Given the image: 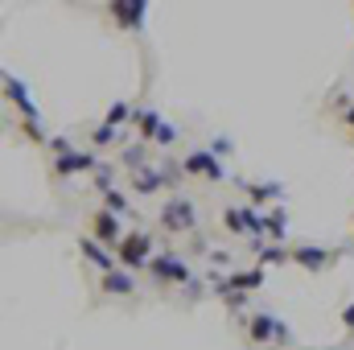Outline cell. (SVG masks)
I'll return each mask as SVG.
<instances>
[{
  "label": "cell",
  "mask_w": 354,
  "mask_h": 350,
  "mask_svg": "<svg viewBox=\"0 0 354 350\" xmlns=\"http://www.w3.org/2000/svg\"><path fill=\"white\" fill-rule=\"evenodd\" d=\"M120 260L128 264V268H140V264H149V252H153V243H149V235H128V239H120Z\"/></svg>",
  "instance_id": "obj_1"
},
{
  "label": "cell",
  "mask_w": 354,
  "mask_h": 350,
  "mask_svg": "<svg viewBox=\"0 0 354 350\" xmlns=\"http://www.w3.org/2000/svg\"><path fill=\"white\" fill-rule=\"evenodd\" d=\"M161 219H165L169 231H189V227H194V206H189L185 198H174V202L161 210Z\"/></svg>",
  "instance_id": "obj_2"
},
{
  "label": "cell",
  "mask_w": 354,
  "mask_h": 350,
  "mask_svg": "<svg viewBox=\"0 0 354 350\" xmlns=\"http://www.w3.org/2000/svg\"><path fill=\"white\" fill-rule=\"evenodd\" d=\"M185 174H202V177H223V169H218V161H214V153H189L185 157Z\"/></svg>",
  "instance_id": "obj_3"
},
{
  "label": "cell",
  "mask_w": 354,
  "mask_h": 350,
  "mask_svg": "<svg viewBox=\"0 0 354 350\" xmlns=\"http://www.w3.org/2000/svg\"><path fill=\"white\" fill-rule=\"evenodd\" d=\"M248 334H252L256 342H264V338H284V326H276V322H272L268 313H256V317H252V330H248Z\"/></svg>",
  "instance_id": "obj_4"
},
{
  "label": "cell",
  "mask_w": 354,
  "mask_h": 350,
  "mask_svg": "<svg viewBox=\"0 0 354 350\" xmlns=\"http://www.w3.org/2000/svg\"><path fill=\"white\" fill-rule=\"evenodd\" d=\"M95 235H99L103 243H115V239H120V219H115V214H107V210H103V214H95Z\"/></svg>",
  "instance_id": "obj_5"
},
{
  "label": "cell",
  "mask_w": 354,
  "mask_h": 350,
  "mask_svg": "<svg viewBox=\"0 0 354 350\" xmlns=\"http://www.w3.org/2000/svg\"><path fill=\"white\" fill-rule=\"evenodd\" d=\"M260 280H264V272H260V268H256V272H235L231 280H223V288H218V293H231V288H239V293H248V288H256Z\"/></svg>",
  "instance_id": "obj_6"
},
{
  "label": "cell",
  "mask_w": 354,
  "mask_h": 350,
  "mask_svg": "<svg viewBox=\"0 0 354 350\" xmlns=\"http://www.w3.org/2000/svg\"><path fill=\"white\" fill-rule=\"evenodd\" d=\"M153 272L157 276H169V280H185L189 272H185V264L174 260V256H161V260H153Z\"/></svg>",
  "instance_id": "obj_7"
},
{
  "label": "cell",
  "mask_w": 354,
  "mask_h": 350,
  "mask_svg": "<svg viewBox=\"0 0 354 350\" xmlns=\"http://www.w3.org/2000/svg\"><path fill=\"white\" fill-rule=\"evenodd\" d=\"M136 284H132V276L128 272H107L103 276V293H120V297H128Z\"/></svg>",
  "instance_id": "obj_8"
},
{
  "label": "cell",
  "mask_w": 354,
  "mask_h": 350,
  "mask_svg": "<svg viewBox=\"0 0 354 350\" xmlns=\"http://www.w3.org/2000/svg\"><path fill=\"white\" fill-rule=\"evenodd\" d=\"M111 12L120 17V25H128V29H136V25H140V17H145V4H115Z\"/></svg>",
  "instance_id": "obj_9"
},
{
  "label": "cell",
  "mask_w": 354,
  "mask_h": 350,
  "mask_svg": "<svg viewBox=\"0 0 354 350\" xmlns=\"http://www.w3.org/2000/svg\"><path fill=\"white\" fill-rule=\"evenodd\" d=\"M83 252H87V260H91V264H99V268L115 272V260H111V256H107V252H103V248H99L95 239H83Z\"/></svg>",
  "instance_id": "obj_10"
},
{
  "label": "cell",
  "mask_w": 354,
  "mask_h": 350,
  "mask_svg": "<svg viewBox=\"0 0 354 350\" xmlns=\"http://www.w3.org/2000/svg\"><path fill=\"white\" fill-rule=\"evenodd\" d=\"M292 260L305 264V268H322V264H326V252H322V248H297Z\"/></svg>",
  "instance_id": "obj_11"
},
{
  "label": "cell",
  "mask_w": 354,
  "mask_h": 350,
  "mask_svg": "<svg viewBox=\"0 0 354 350\" xmlns=\"http://www.w3.org/2000/svg\"><path fill=\"white\" fill-rule=\"evenodd\" d=\"M58 169H62V174H71V169H91V157L87 153H66V157H58Z\"/></svg>",
  "instance_id": "obj_12"
},
{
  "label": "cell",
  "mask_w": 354,
  "mask_h": 350,
  "mask_svg": "<svg viewBox=\"0 0 354 350\" xmlns=\"http://www.w3.org/2000/svg\"><path fill=\"white\" fill-rule=\"evenodd\" d=\"M136 190H140V194H153V190H161V174H140V177H136Z\"/></svg>",
  "instance_id": "obj_13"
},
{
  "label": "cell",
  "mask_w": 354,
  "mask_h": 350,
  "mask_svg": "<svg viewBox=\"0 0 354 350\" xmlns=\"http://www.w3.org/2000/svg\"><path fill=\"white\" fill-rule=\"evenodd\" d=\"M264 227H268V235H284V214H280V210H272Z\"/></svg>",
  "instance_id": "obj_14"
},
{
  "label": "cell",
  "mask_w": 354,
  "mask_h": 350,
  "mask_svg": "<svg viewBox=\"0 0 354 350\" xmlns=\"http://www.w3.org/2000/svg\"><path fill=\"white\" fill-rule=\"evenodd\" d=\"M124 116H128V107H124V103H115V107L107 111V128H115V124H124Z\"/></svg>",
  "instance_id": "obj_15"
},
{
  "label": "cell",
  "mask_w": 354,
  "mask_h": 350,
  "mask_svg": "<svg viewBox=\"0 0 354 350\" xmlns=\"http://www.w3.org/2000/svg\"><path fill=\"white\" fill-rule=\"evenodd\" d=\"M276 260H288V252H280V248H264V264H276Z\"/></svg>",
  "instance_id": "obj_16"
},
{
  "label": "cell",
  "mask_w": 354,
  "mask_h": 350,
  "mask_svg": "<svg viewBox=\"0 0 354 350\" xmlns=\"http://www.w3.org/2000/svg\"><path fill=\"white\" fill-rule=\"evenodd\" d=\"M346 326H351V330H354V305H351V309H346Z\"/></svg>",
  "instance_id": "obj_17"
},
{
  "label": "cell",
  "mask_w": 354,
  "mask_h": 350,
  "mask_svg": "<svg viewBox=\"0 0 354 350\" xmlns=\"http://www.w3.org/2000/svg\"><path fill=\"white\" fill-rule=\"evenodd\" d=\"M346 124H351V128H354V107H351V116H346Z\"/></svg>",
  "instance_id": "obj_18"
}]
</instances>
